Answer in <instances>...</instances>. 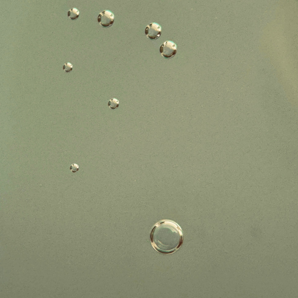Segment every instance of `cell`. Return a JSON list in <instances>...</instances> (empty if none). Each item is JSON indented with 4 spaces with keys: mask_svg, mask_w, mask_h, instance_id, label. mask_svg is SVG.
Instances as JSON below:
<instances>
[{
    "mask_svg": "<svg viewBox=\"0 0 298 298\" xmlns=\"http://www.w3.org/2000/svg\"><path fill=\"white\" fill-rule=\"evenodd\" d=\"M150 238L153 248L163 254L173 253L181 242L179 227L169 220L162 221L156 224L151 232Z\"/></svg>",
    "mask_w": 298,
    "mask_h": 298,
    "instance_id": "cell-1",
    "label": "cell"
},
{
    "mask_svg": "<svg viewBox=\"0 0 298 298\" xmlns=\"http://www.w3.org/2000/svg\"><path fill=\"white\" fill-rule=\"evenodd\" d=\"M177 47L173 42L167 40L161 45L159 49L161 55L165 58L169 59L174 57L177 52Z\"/></svg>",
    "mask_w": 298,
    "mask_h": 298,
    "instance_id": "cell-2",
    "label": "cell"
},
{
    "mask_svg": "<svg viewBox=\"0 0 298 298\" xmlns=\"http://www.w3.org/2000/svg\"><path fill=\"white\" fill-rule=\"evenodd\" d=\"M99 24L104 28L111 26L114 21V15L110 11L104 10L100 12L97 18Z\"/></svg>",
    "mask_w": 298,
    "mask_h": 298,
    "instance_id": "cell-3",
    "label": "cell"
},
{
    "mask_svg": "<svg viewBox=\"0 0 298 298\" xmlns=\"http://www.w3.org/2000/svg\"><path fill=\"white\" fill-rule=\"evenodd\" d=\"M145 32L148 38L151 40H156L161 34V27L157 23H152L146 26Z\"/></svg>",
    "mask_w": 298,
    "mask_h": 298,
    "instance_id": "cell-4",
    "label": "cell"
},
{
    "mask_svg": "<svg viewBox=\"0 0 298 298\" xmlns=\"http://www.w3.org/2000/svg\"><path fill=\"white\" fill-rule=\"evenodd\" d=\"M79 11L76 8H72L68 11V17L71 19L74 20L78 18L79 15Z\"/></svg>",
    "mask_w": 298,
    "mask_h": 298,
    "instance_id": "cell-5",
    "label": "cell"
},
{
    "mask_svg": "<svg viewBox=\"0 0 298 298\" xmlns=\"http://www.w3.org/2000/svg\"><path fill=\"white\" fill-rule=\"evenodd\" d=\"M119 104V100L115 98L110 99L108 103L109 107L112 109H114L118 107Z\"/></svg>",
    "mask_w": 298,
    "mask_h": 298,
    "instance_id": "cell-6",
    "label": "cell"
},
{
    "mask_svg": "<svg viewBox=\"0 0 298 298\" xmlns=\"http://www.w3.org/2000/svg\"><path fill=\"white\" fill-rule=\"evenodd\" d=\"M73 69L72 65L69 62L65 63L63 67V69L66 72H68L72 70Z\"/></svg>",
    "mask_w": 298,
    "mask_h": 298,
    "instance_id": "cell-7",
    "label": "cell"
},
{
    "mask_svg": "<svg viewBox=\"0 0 298 298\" xmlns=\"http://www.w3.org/2000/svg\"><path fill=\"white\" fill-rule=\"evenodd\" d=\"M70 169L72 172L75 173L79 170V166L77 164L74 163L71 165Z\"/></svg>",
    "mask_w": 298,
    "mask_h": 298,
    "instance_id": "cell-8",
    "label": "cell"
}]
</instances>
